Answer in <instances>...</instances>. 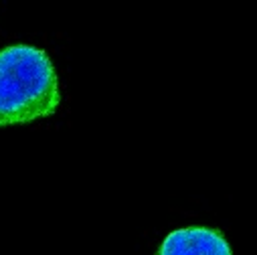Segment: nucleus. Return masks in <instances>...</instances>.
<instances>
[{
	"instance_id": "1",
	"label": "nucleus",
	"mask_w": 257,
	"mask_h": 255,
	"mask_svg": "<svg viewBox=\"0 0 257 255\" xmlns=\"http://www.w3.org/2000/svg\"><path fill=\"white\" fill-rule=\"evenodd\" d=\"M59 101L57 73L45 51L29 45L0 51V125L47 117Z\"/></svg>"
},
{
	"instance_id": "2",
	"label": "nucleus",
	"mask_w": 257,
	"mask_h": 255,
	"mask_svg": "<svg viewBox=\"0 0 257 255\" xmlns=\"http://www.w3.org/2000/svg\"><path fill=\"white\" fill-rule=\"evenodd\" d=\"M156 255H233L225 235L209 227H186L172 231Z\"/></svg>"
}]
</instances>
